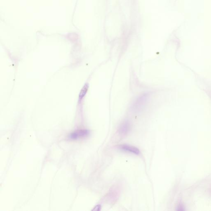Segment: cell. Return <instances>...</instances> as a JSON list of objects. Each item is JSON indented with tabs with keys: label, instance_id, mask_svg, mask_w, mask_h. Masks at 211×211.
I'll return each mask as SVG.
<instances>
[{
	"label": "cell",
	"instance_id": "cell-4",
	"mask_svg": "<svg viewBox=\"0 0 211 211\" xmlns=\"http://www.w3.org/2000/svg\"><path fill=\"white\" fill-rule=\"evenodd\" d=\"M101 206H100V205H96V206L94 208V209H93V210L99 211L100 210H101Z\"/></svg>",
	"mask_w": 211,
	"mask_h": 211
},
{
	"label": "cell",
	"instance_id": "cell-2",
	"mask_svg": "<svg viewBox=\"0 0 211 211\" xmlns=\"http://www.w3.org/2000/svg\"><path fill=\"white\" fill-rule=\"evenodd\" d=\"M118 148L123 151L134 154L136 155H138L140 153V151L137 147L130 145L126 144L120 145L118 146Z\"/></svg>",
	"mask_w": 211,
	"mask_h": 211
},
{
	"label": "cell",
	"instance_id": "cell-3",
	"mask_svg": "<svg viewBox=\"0 0 211 211\" xmlns=\"http://www.w3.org/2000/svg\"><path fill=\"white\" fill-rule=\"evenodd\" d=\"M131 129L130 123L128 121H124L122 123L119 128V132L122 135H125L129 132Z\"/></svg>",
	"mask_w": 211,
	"mask_h": 211
},
{
	"label": "cell",
	"instance_id": "cell-5",
	"mask_svg": "<svg viewBox=\"0 0 211 211\" xmlns=\"http://www.w3.org/2000/svg\"><path fill=\"white\" fill-rule=\"evenodd\" d=\"M178 210L183 211L184 210V207L182 205H179L178 207Z\"/></svg>",
	"mask_w": 211,
	"mask_h": 211
},
{
	"label": "cell",
	"instance_id": "cell-1",
	"mask_svg": "<svg viewBox=\"0 0 211 211\" xmlns=\"http://www.w3.org/2000/svg\"><path fill=\"white\" fill-rule=\"evenodd\" d=\"M90 133V131L87 129H78L72 132L69 135V138L73 140L83 138L88 136Z\"/></svg>",
	"mask_w": 211,
	"mask_h": 211
}]
</instances>
